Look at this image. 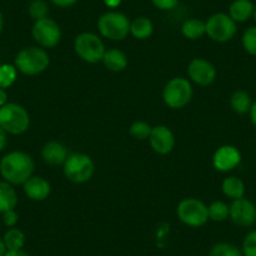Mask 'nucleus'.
<instances>
[{
  "label": "nucleus",
  "instance_id": "nucleus-1",
  "mask_svg": "<svg viewBox=\"0 0 256 256\" xmlns=\"http://www.w3.org/2000/svg\"><path fill=\"white\" fill-rule=\"evenodd\" d=\"M33 158L23 151H12L0 160V176L4 181L14 184H23L34 174Z\"/></svg>",
  "mask_w": 256,
  "mask_h": 256
},
{
  "label": "nucleus",
  "instance_id": "nucleus-2",
  "mask_svg": "<svg viewBox=\"0 0 256 256\" xmlns=\"http://www.w3.org/2000/svg\"><path fill=\"white\" fill-rule=\"evenodd\" d=\"M50 58L42 46H26L18 52L14 59V66L18 72L26 76H38L46 70Z\"/></svg>",
  "mask_w": 256,
  "mask_h": 256
},
{
  "label": "nucleus",
  "instance_id": "nucleus-3",
  "mask_svg": "<svg viewBox=\"0 0 256 256\" xmlns=\"http://www.w3.org/2000/svg\"><path fill=\"white\" fill-rule=\"evenodd\" d=\"M30 124L29 113L18 103H6L0 107V127L9 134H22Z\"/></svg>",
  "mask_w": 256,
  "mask_h": 256
},
{
  "label": "nucleus",
  "instance_id": "nucleus-4",
  "mask_svg": "<svg viewBox=\"0 0 256 256\" xmlns=\"http://www.w3.org/2000/svg\"><path fill=\"white\" fill-rule=\"evenodd\" d=\"M100 36L110 40H123L130 34L131 20L120 12L110 10L103 13L97 22Z\"/></svg>",
  "mask_w": 256,
  "mask_h": 256
},
{
  "label": "nucleus",
  "instance_id": "nucleus-5",
  "mask_svg": "<svg viewBox=\"0 0 256 256\" xmlns=\"http://www.w3.org/2000/svg\"><path fill=\"white\" fill-rule=\"evenodd\" d=\"M194 90L187 78L174 77L166 83L162 92V98L167 107L172 110H181L186 107L192 100Z\"/></svg>",
  "mask_w": 256,
  "mask_h": 256
},
{
  "label": "nucleus",
  "instance_id": "nucleus-6",
  "mask_svg": "<svg viewBox=\"0 0 256 256\" xmlns=\"http://www.w3.org/2000/svg\"><path fill=\"white\" fill-rule=\"evenodd\" d=\"M177 218L190 228H201L208 218V206L205 202L195 198H184L177 205Z\"/></svg>",
  "mask_w": 256,
  "mask_h": 256
},
{
  "label": "nucleus",
  "instance_id": "nucleus-7",
  "mask_svg": "<svg viewBox=\"0 0 256 256\" xmlns=\"http://www.w3.org/2000/svg\"><path fill=\"white\" fill-rule=\"evenodd\" d=\"M64 176L74 184H84L94 174V162L86 154H72L63 164Z\"/></svg>",
  "mask_w": 256,
  "mask_h": 256
},
{
  "label": "nucleus",
  "instance_id": "nucleus-8",
  "mask_svg": "<svg viewBox=\"0 0 256 256\" xmlns=\"http://www.w3.org/2000/svg\"><path fill=\"white\" fill-rule=\"evenodd\" d=\"M74 52L82 60L96 64L98 62H102L106 53V46L97 34L83 32L76 36Z\"/></svg>",
  "mask_w": 256,
  "mask_h": 256
},
{
  "label": "nucleus",
  "instance_id": "nucleus-9",
  "mask_svg": "<svg viewBox=\"0 0 256 256\" xmlns=\"http://www.w3.org/2000/svg\"><path fill=\"white\" fill-rule=\"evenodd\" d=\"M206 36L218 43L230 42L238 33V23L226 13H215L205 22Z\"/></svg>",
  "mask_w": 256,
  "mask_h": 256
},
{
  "label": "nucleus",
  "instance_id": "nucleus-10",
  "mask_svg": "<svg viewBox=\"0 0 256 256\" xmlns=\"http://www.w3.org/2000/svg\"><path fill=\"white\" fill-rule=\"evenodd\" d=\"M32 36L39 46L44 49L54 48L62 39V30L54 19L46 18L36 20L32 28Z\"/></svg>",
  "mask_w": 256,
  "mask_h": 256
},
{
  "label": "nucleus",
  "instance_id": "nucleus-11",
  "mask_svg": "<svg viewBox=\"0 0 256 256\" xmlns=\"http://www.w3.org/2000/svg\"><path fill=\"white\" fill-rule=\"evenodd\" d=\"M187 74H188L190 80H192L198 86L208 87L215 82L218 72L211 62L204 58H195L190 62L188 67H187Z\"/></svg>",
  "mask_w": 256,
  "mask_h": 256
},
{
  "label": "nucleus",
  "instance_id": "nucleus-12",
  "mask_svg": "<svg viewBox=\"0 0 256 256\" xmlns=\"http://www.w3.org/2000/svg\"><path fill=\"white\" fill-rule=\"evenodd\" d=\"M230 220L241 228H251L256 222V206L248 198L232 200L230 205Z\"/></svg>",
  "mask_w": 256,
  "mask_h": 256
},
{
  "label": "nucleus",
  "instance_id": "nucleus-13",
  "mask_svg": "<svg viewBox=\"0 0 256 256\" xmlns=\"http://www.w3.org/2000/svg\"><path fill=\"white\" fill-rule=\"evenodd\" d=\"M241 152L231 144L218 147L212 156V164L218 172H230L241 164Z\"/></svg>",
  "mask_w": 256,
  "mask_h": 256
},
{
  "label": "nucleus",
  "instance_id": "nucleus-14",
  "mask_svg": "<svg viewBox=\"0 0 256 256\" xmlns=\"http://www.w3.org/2000/svg\"><path fill=\"white\" fill-rule=\"evenodd\" d=\"M148 142L151 148L158 154H168L174 148V132L170 130L167 126L158 124L152 127L151 134H150Z\"/></svg>",
  "mask_w": 256,
  "mask_h": 256
},
{
  "label": "nucleus",
  "instance_id": "nucleus-15",
  "mask_svg": "<svg viewBox=\"0 0 256 256\" xmlns=\"http://www.w3.org/2000/svg\"><path fill=\"white\" fill-rule=\"evenodd\" d=\"M24 194L32 201H44L49 198L52 191L48 180L40 176H32L23 184Z\"/></svg>",
  "mask_w": 256,
  "mask_h": 256
},
{
  "label": "nucleus",
  "instance_id": "nucleus-16",
  "mask_svg": "<svg viewBox=\"0 0 256 256\" xmlns=\"http://www.w3.org/2000/svg\"><path fill=\"white\" fill-rule=\"evenodd\" d=\"M68 150L63 144L58 141H49L42 148V158L46 164L50 166H59L64 164L68 158Z\"/></svg>",
  "mask_w": 256,
  "mask_h": 256
},
{
  "label": "nucleus",
  "instance_id": "nucleus-17",
  "mask_svg": "<svg viewBox=\"0 0 256 256\" xmlns=\"http://www.w3.org/2000/svg\"><path fill=\"white\" fill-rule=\"evenodd\" d=\"M255 4L251 0H234L228 6V16L236 23H245L254 16Z\"/></svg>",
  "mask_w": 256,
  "mask_h": 256
},
{
  "label": "nucleus",
  "instance_id": "nucleus-18",
  "mask_svg": "<svg viewBox=\"0 0 256 256\" xmlns=\"http://www.w3.org/2000/svg\"><path fill=\"white\" fill-rule=\"evenodd\" d=\"M18 205V194L12 184L2 180L0 181V214L9 210H16Z\"/></svg>",
  "mask_w": 256,
  "mask_h": 256
},
{
  "label": "nucleus",
  "instance_id": "nucleus-19",
  "mask_svg": "<svg viewBox=\"0 0 256 256\" xmlns=\"http://www.w3.org/2000/svg\"><path fill=\"white\" fill-rule=\"evenodd\" d=\"M102 62L110 72H122L127 68L128 58L120 49H108L103 56Z\"/></svg>",
  "mask_w": 256,
  "mask_h": 256
},
{
  "label": "nucleus",
  "instance_id": "nucleus-20",
  "mask_svg": "<svg viewBox=\"0 0 256 256\" xmlns=\"http://www.w3.org/2000/svg\"><path fill=\"white\" fill-rule=\"evenodd\" d=\"M130 34L138 40L148 39L154 34V23L146 16H138L131 22Z\"/></svg>",
  "mask_w": 256,
  "mask_h": 256
},
{
  "label": "nucleus",
  "instance_id": "nucleus-21",
  "mask_svg": "<svg viewBox=\"0 0 256 256\" xmlns=\"http://www.w3.org/2000/svg\"><path fill=\"white\" fill-rule=\"evenodd\" d=\"M221 190H222V194L226 198L238 200V198H244V195H245V184L238 177L228 176L222 181Z\"/></svg>",
  "mask_w": 256,
  "mask_h": 256
},
{
  "label": "nucleus",
  "instance_id": "nucleus-22",
  "mask_svg": "<svg viewBox=\"0 0 256 256\" xmlns=\"http://www.w3.org/2000/svg\"><path fill=\"white\" fill-rule=\"evenodd\" d=\"M181 33L186 39H190V40H198V39L202 38L206 34L205 22L196 18L187 19V20H184V24L181 26Z\"/></svg>",
  "mask_w": 256,
  "mask_h": 256
},
{
  "label": "nucleus",
  "instance_id": "nucleus-23",
  "mask_svg": "<svg viewBox=\"0 0 256 256\" xmlns=\"http://www.w3.org/2000/svg\"><path fill=\"white\" fill-rule=\"evenodd\" d=\"M230 106L232 110L238 114H248L250 112V108L252 106L250 94L246 90H238L231 94Z\"/></svg>",
  "mask_w": 256,
  "mask_h": 256
},
{
  "label": "nucleus",
  "instance_id": "nucleus-24",
  "mask_svg": "<svg viewBox=\"0 0 256 256\" xmlns=\"http://www.w3.org/2000/svg\"><path fill=\"white\" fill-rule=\"evenodd\" d=\"M4 244L6 246L8 251H16V250H23L24 245H26V235L20 228H10L3 236Z\"/></svg>",
  "mask_w": 256,
  "mask_h": 256
},
{
  "label": "nucleus",
  "instance_id": "nucleus-25",
  "mask_svg": "<svg viewBox=\"0 0 256 256\" xmlns=\"http://www.w3.org/2000/svg\"><path fill=\"white\" fill-rule=\"evenodd\" d=\"M18 70L14 64H0V90H6L16 83Z\"/></svg>",
  "mask_w": 256,
  "mask_h": 256
},
{
  "label": "nucleus",
  "instance_id": "nucleus-26",
  "mask_svg": "<svg viewBox=\"0 0 256 256\" xmlns=\"http://www.w3.org/2000/svg\"><path fill=\"white\" fill-rule=\"evenodd\" d=\"M230 216V206L224 201H214L208 206V218L215 222H222Z\"/></svg>",
  "mask_w": 256,
  "mask_h": 256
},
{
  "label": "nucleus",
  "instance_id": "nucleus-27",
  "mask_svg": "<svg viewBox=\"0 0 256 256\" xmlns=\"http://www.w3.org/2000/svg\"><path fill=\"white\" fill-rule=\"evenodd\" d=\"M208 256H244L241 248L231 242H218L211 248Z\"/></svg>",
  "mask_w": 256,
  "mask_h": 256
},
{
  "label": "nucleus",
  "instance_id": "nucleus-28",
  "mask_svg": "<svg viewBox=\"0 0 256 256\" xmlns=\"http://www.w3.org/2000/svg\"><path fill=\"white\" fill-rule=\"evenodd\" d=\"M28 13L34 22L46 18L49 14V6L46 0H32L28 6Z\"/></svg>",
  "mask_w": 256,
  "mask_h": 256
},
{
  "label": "nucleus",
  "instance_id": "nucleus-29",
  "mask_svg": "<svg viewBox=\"0 0 256 256\" xmlns=\"http://www.w3.org/2000/svg\"><path fill=\"white\" fill-rule=\"evenodd\" d=\"M241 43H242V46L246 53L252 56H256V26H248L244 32Z\"/></svg>",
  "mask_w": 256,
  "mask_h": 256
},
{
  "label": "nucleus",
  "instance_id": "nucleus-30",
  "mask_svg": "<svg viewBox=\"0 0 256 256\" xmlns=\"http://www.w3.org/2000/svg\"><path fill=\"white\" fill-rule=\"evenodd\" d=\"M151 130L152 127L147 122H144V120H136L130 127V134L134 138L138 140V141H144V140H148Z\"/></svg>",
  "mask_w": 256,
  "mask_h": 256
},
{
  "label": "nucleus",
  "instance_id": "nucleus-31",
  "mask_svg": "<svg viewBox=\"0 0 256 256\" xmlns=\"http://www.w3.org/2000/svg\"><path fill=\"white\" fill-rule=\"evenodd\" d=\"M241 251L244 256H256V230L250 231L245 236Z\"/></svg>",
  "mask_w": 256,
  "mask_h": 256
},
{
  "label": "nucleus",
  "instance_id": "nucleus-32",
  "mask_svg": "<svg viewBox=\"0 0 256 256\" xmlns=\"http://www.w3.org/2000/svg\"><path fill=\"white\" fill-rule=\"evenodd\" d=\"M151 3L158 10L168 12L178 6V0H151Z\"/></svg>",
  "mask_w": 256,
  "mask_h": 256
},
{
  "label": "nucleus",
  "instance_id": "nucleus-33",
  "mask_svg": "<svg viewBox=\"0 0 256 256\" xmlns=\"http://www.w3.org/2000/svg\"><path fill=\"white\" fill-rule=\"evenodd\" d=\"M19 221V215L16 210H9L3 214V222L4 225L10 228H16V225Z\"/></svg>",
  "mask_w": 256,
  "mask_h": 256
},
{
  "label": "nucleus",
  "instance_id": "nucleus-34",
  "mask_svg": "<svg viewBox=\"0 0 256 256\" xmlns=\"http://www.w3.org/2000/svg\"><path fill=\"white\" fill-rule=\"evenodd\" d=\"M49 2L58 8H70L78 3V0H49Z\"/></svg>",
  "mask_w": 256,
  "mask_h": 256
},
{
  "label": "nucleus",
  "instance_id": "nucleus-35",
  "mask_svg": "<svg viewBox=\"0 0 256 256\" xmlns=\"http://www.w3.org/2000/svg\"><path fill=\"white\" fill-rule=\"evenodd\" d=\"M6 132L4 131L3 128L0 127V152L4 151L6 147V144H8V136H6Z\"/></svg>",
  "mask_w": 256,
  "mask_h": 256
},
{
  "label": "nucleus",
  "instance_id": "nucleus-36",
  "mask_svg": "<svg viewBox=\"0 0 256 256\" xmlns=\"http://www.w3.org/2000/svg\"><path fill=\"white\" fill-rule=\"evenodd\" d=\"M103 3H104V6H107V8L110 9H116L118 8V6L122 4V0H103Z\"/></svg>",
  "mask_w": 256,
  "mask_h": 256
},
{
  "label": "nucleus",
  "instance_id": "nucleus-37",
  "mask_svg": "<svg viewBox=\"0 0 256 256\" xmlns=\"http://www.w3.org/2000/svg\"><path fill=\"white\" fill-rule=\"evenodd\" d=\"M248 116H250V120L254 126L256 127V100L252 102V106L250 108V112H248Z\"/></svg>",
  "mask_w": 256,
  "mask_h": 256
},
{
  "label": "nucleus",
  "instance_id": "nucleus-38",
  "mask_svg": "<svg viewBox=\"0 0 256 256\" xmlns=\"http://www.w3.org/2000/svg\"><path fill=\"white\" fill-rule=\"evenodd\" d=\"M4 256H32L30 254L26 252L24 250H16V251H6Z\"/></svg>",
  "mask_w": 256,
  "mask_h": 256
},
{
  "label": "nucleus",
  "instance_id": "nucleus-39",
  "mask_svg": "<svg viewBox=\"0 0 256 256\" xmlns=\"http://www.w3.org/2000/svg\"><path fill=\"white\" fill-rule=\"evenodd\" d=\"M8 103V93L6 90H0V107H3Z\"/></svg>",
  "mask_w": 256,
  "mask_h": 256
},
{
  "label": "nucleus",
  "instance_id": "nucleus-40",
  "mask_svg": "<svg viewBox=\"0 0 256 256\" xmlns=\"http://www.w3.org/2000/svg\"><path fill=\"white\" fill-rule=\"evenodd\" d=\"M6 251L8 250H6V244H4L3 238H0V256L6 255Z\"/></svg>",
  "mask_w": 256,
  "mask_h": 256
},
{
  "label": "nucleus",
  "instance_id": "nucleus-41",
  "mask_svg": "<svg viewBox=\"0 0 256 256\" xmlns=\"http://www.w3.org/2000/svg\"><path fill=\"white\" fill-rule=\"evenodd\" d=\"M3 28H4V16L3 14L0 13V34H2V32H3Z\"/></svg>",
  "mask_w": 256,
  "mask_h": 256
},
{
  "label": "nucleus",
  "instance_id": "nucleus-42",
  "mask_svg": "<svg viewBox=\"0 0 256 256\" xmlns=\"http://www.w3.org/2000/svg\"><path fill=\"white\" fill-rule=\"evenodd\" d=\"M254 20H255V23H256V4H255V10H254Z\"/></svg>",
  "mask_w": 256,
  "mask_h": 256
}]
</instances>
